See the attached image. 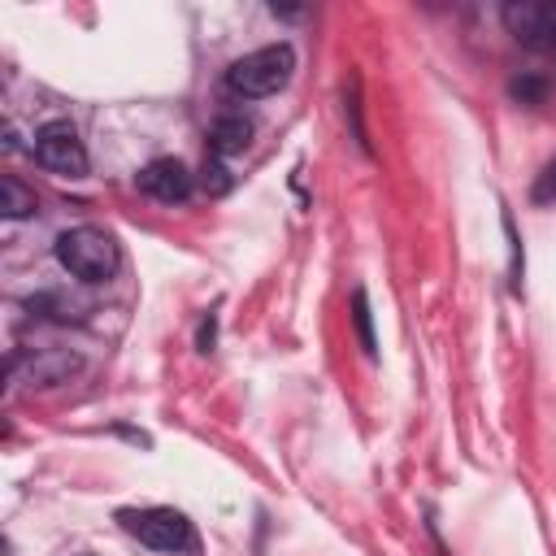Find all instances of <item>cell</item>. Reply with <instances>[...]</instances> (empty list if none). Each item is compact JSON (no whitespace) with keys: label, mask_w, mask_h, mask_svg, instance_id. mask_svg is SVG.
Returning <instances> with one entry per match:
<instances>
[{"label":"cell","mask_w":556,"mask_h":556,"mask_svg":"<svg viewBox=\"0 0 556 556\" xmlns=\"http://www.w3.org/2000/svg\"><path fill=\"white\" fill-rule=\"evenodd\" d=\"M291 70H295L291 43H265V48L239 56V61L226 70V87H230L235 96H243V100H261V96L282 91L287 78H291Z\"/></svg>","instance_id":"2"},{"label":"cell","mask_w":556,"mask_h":556,"mask_svg":"<svg viewBox=\"0 0 556 556\" xmlns=\"http://www.w3.org/2000/svg\"><path fill=\"white\" fill-rule=\"evenodd\" d=\"M352 321H356V334H361V348L374 352V330H369V304H365V291L352 295Z\"/></svg>","instance_id":"9"},{"label":"cell","mask_w":556,"mask_h":556,"mask_svg":"<svg viewBox=\"0 0 556 556\" xmlns=\"http://www.w3.org/2000/svg\"><path fill=\"white\" fill-rule=\"evenodd\" d=\"M517 100H543V83L539 78H513V87H508Z\"/></svg>","instance_id":"11"},{"label":"cell","mask_w":556,"mask_h":556,"mask_svg":"<svg viewBox=\"0 0 556 556\" xmlns=\"http://www.w3.org/2000/svg\"><path fill=\"white\" fill-rule=\"evenodd\" d=\"M0 213H4V217H30V213H35V191L22 187L13 174L0 178Z\"/></svg>","instance_id":"8"},{"label":"cell","mask_w":556,"mask_h":556,"mask_svg":"<svg viewBox=\"0 0 556 556\" xmlns=\"http://www.w3.org/2000/svg\"><path fill=\"white\" fill-rule=\"evenodd\" d=\"M252 143V117H243V113H222L213 126H208V148L217 152V156H235V152H243Z\"/></svg>","instance_id":"6"},{"label":"cell","mask_w":556,"mask_h":556,"mask_svg":"<svg viewBox=\"0 0 556 556\" xmlns=\"http://www.w3.org/2000/svg\"><path fill=\"white\" fill-rule=\"evenodd\" d=\"M122 526H126L139 543H148V547H156V552H195V547H200L195 526H191L178 508H126V513H122Z\"/></svg>","instance_id":"3"},{"label":"cell","mask_w":556,"mask_h":556,"mask_svg":"<svg viewBox=\"0 0 556 556\" xmlns=\"http://www.w3.org/2000/svg\"><path fill=\"white\" fill-rule=\"evenodd\" d=\"M139 191L152 195V200H161V204H174V200H187L191 195V174H187L182 161L156 156V161H148L139 169Z\"/></svg>","instance_id":"5"},{"label":"cell","mask_w":556,"mask_h":556,"mask_svg":"<svg viewBox=\"0 0 556 556\" xmlns=\"http://www.w3.org/2000/svg\"><path fill=\"white\" fill-rule=\"evenodd\" d=\"M204 187H208V191H226V187H230L226 169H222V165H204Z\"/></svg>","instance_id":"12"},{"label":"cell","mask_w":556,"mask_h":556,"mask_svg":"<svg viewBox=\"0 0 556 556\" xmlns=\"http://www.w3.org/2000/svg\"><path fill=\"white\" fill-rule=\"evenodd\" d=\"M35 161L61 178H83L87 174V148L70 122H48L35 130Z\"/></svg>","instance_id":"4"},{"label":"cell","mask_w":556,"mask_h":556,"mask_svg":"<svg viewBox=\"0 0 556 556\" xmlns=\"http://www.w3.org/2000/svg\"><path fill=\"white\" fill-rule=\"evenodd\" d=\"M56 261L83 278V282H109L122 265V252H117V239L100 226H74L56 239Z\"/></svg>","instance_id":"1"},{"label":"cell","mask_w":556,"mask_h":556,"mask_svg":"<svg viewBox=\"0 0 556 556\" xmlns=\"http://www.w3.org/2000/svg\"><path fill=\"white\" fill-rule=\"evenodd\" d=\"M74 369H78V356H70V352H43V356L30 361V382H35V387L65 382Z\"/></svg>","instance_id":"7"},{"label":"cell","mask_w":556,"mask_h":556,"mask_svg":"<svg viewBox=\"0 0 556 556\" xmlns=\"http://www.w3.org/2000/svg\"><path fill=\"white\" fill-rule=\"evenodd\" d=\"M534 204H556V156L539 169V178H534Z\"/></svg>","instance_id":"10"}]
</instances>
